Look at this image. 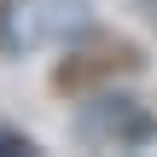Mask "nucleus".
<instances>
[{
	"instance_id": "obj_1",
	"label": "nucleus",
	"mask_w": 157,
	"mask_h": 157,
	"mask_svg": "<svg viewBox=\"0 0 157 157\" xmlns=\"http://www.w3.org/2000/svg\"><path fill=\"white\" fill-rule=\"evenodd\" d=\"M76 134L87 146H111V151H140L157 140L151 105H140L134 93H99L76 111Z\"/></svg>"
},
{
	"instance_id": "obj_2",
	"label": "nucleus",
	"mask_w": 157,
	"mask_h": 157,
	"mask_svg": "<svg viewBox=\"0 0 157 157\" xmlns=\"http://www.w3.org/2000/svg\"><path fill=\"white\" fill-rule=\"evenodd\" d=\"M70 29H82V0H6V12H0V47L12 58L41 52V47L64 41Z\"/></svg>"
},
{
	"instance_id": "obj_3",
	"label": "nucleus",
	"mask_w": 157,
	"mask_h": 157,
	"mask_svg": "<svg viewBox=\"0 0 157 157\" xmlns=\"http://www.w3.org/2000/svg\"><path fill=\"white\" fill-rule=\"evenodd\" d=\"M12 151H29V140L12 134V128H0V157H12Z\"/></svg>"
},
{
	"instance_id": "obj_4",
	"label": "nucleus",
	"mask_w": 157,
	"mask_h": 157,
	"mask_svg": "<svg viewBox=\"0 0 157 157\" xmlns=\"http://www.w3.org/2000/svg\"><path fill=\"white\" fill-rule=\"evenodd\" d=\"M151 6H157V0H151Z\"/></svg>"
}]
</instances>
